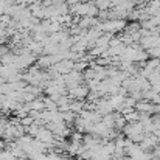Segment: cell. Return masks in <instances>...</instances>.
<instances>
[{"label":"cell","instance_id":"cell-3","mask_svg":"<svg viewBox=\"0 0 160 160\" xmlns=\"http://www.w3.org/2000/svg\"><path fill=\"white\" fill-rule=\"evenodd\" d=\"M6 124H8V121H5V120H0V135L3 134V131H5Z\"/></svg>","mask_w":160,"mask_h":160},{"label":"cell","instance_id":"cell-4","mask_svg":"<svg viewBox=\"0 0 160 160\" xmlns=\"http://www.w3.org/2000/svg\"><path fill=\"white\" fill-rule=\"evenodd\" d=\"M121 160H131V159H124V157H121Z\"/></svg>","mask_w":160,"mask_h":160},{"label":"cell","instance_id":"cell-1","mask_svg":"<svg viewBox=\"0 0 160 160\" xmlns=\"http://www.w3.org/2000/svg\"><path fill=\"white\" fill-rule=\"evenodd\" d=\"M70 93H72L70 97H76V98H82V97H86V93H87V90H86V89H81V87H78V89H73V90H72Z\"/></svg>","mask_w":160,"mask_h":160},{"label":"cell","instance_id":"cell-2","mask_svg":"<svg viewBox=\"0 0 160 160\" xmlns=\"http://www.w3.org/2000/svg\"><path fill=\"white\" fill-rule=\"evenodd\" d=\"M33 123H34V118H33V117H30V115H27V117L20 118V124H22V126H30V124H33Z\"/></svg>","mask_w":160,"mask_h":160}]
</instances>
